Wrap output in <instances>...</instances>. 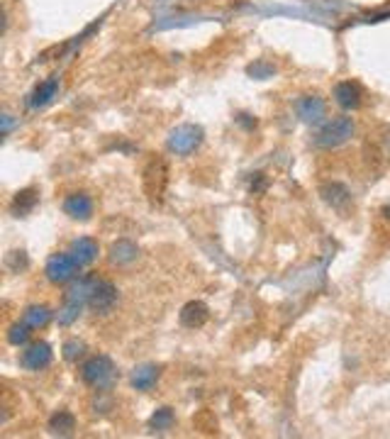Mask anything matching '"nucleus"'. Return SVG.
Instances as JSON below:
<instances>
[{
	"instance_id": "1",
	"label": "nucleus",
	"mask_w": 390,
	"mask_h": 439,
	"mask_svg": "<svg viewBox=\"0 0 390 439\" xmlns=\"http://www.w3.org/2000/svg\"><path fill=\"white\" fill-rule=\"evenodd\" d=\"M356 125L351 118L341 115V118H332L320 127V132L315 135V147L320 149H336V147L346 144V142L354 137Z\"/></svg>"
},
{
	"instance_id": "2",
	"label": "nucleus",
	"mask_w": 390,
	"mask_h": 439,
	"mask_svg": "<svg viewBox=\"0 0 390 439\" xmlns=\"http://www.w3.org/2000/svg\"><path fill=\"white\" fill-rule=\"evenodd\" d=\"M91 283L93 276H86V278H78L71 285V290H68L64 298V305L59 310V325H71V322L78 320V315L83 313V308L88 305V298H91Z\"/></svg>"
},
{
	"instance_id": "3",
	"label": "nucleus",
	"mask_w": 390,
	"mask_h": 439,
	"mask_svg": "<svg viewBox=\"0 0 390 439\" xmlns=\"http://www.w3.org/2000/svg\"><path fill=\"white\" fill-rule=\"evenodd\" d=\"M115 378V364L110 357H105V354H96V357L86 359L81 366V381L86 385H91V388L96 390H105L110 383H113Z\"/></svg>"
},
{
	"instance_id": "4",
	"label": "nucleus",
	"mask_w": 390,
	"mask_h": 439,
	"mask_svg": "<svg viewBox=\"0 0 390 439\" xmlns=\"http://www.w3.org/2000/svg\"><path fill=\"white\" fill-rule=\"evenodd\" d=\"M81 268L83 266L73 259L71 252H61V254H51L49 261H46V266H44V273H46V281L49 283L64 285V283L76 281Z\"/></svg>"
},
{
	"instance_id": "5",
	"label": "nucleus",
	"mask_w": 390,
	"mask_h": 439,
	"mask_svg": "<svg viewBox=\"0 0 390 439\" xmlns=\"http://www.w3.org/2000/svg\"><path fill=\"white\" fill-rule=\"evenodd\" d=\"M203 140H205L203 127H198V125H178L176 130L168 135L166 147H168V152H171V154L188 156V154H193V152L198 149L200 144H203Z\"/></svg>"
},
{
	"instance_id": "6",
	"label": "nucleus",
	"mask_w": 390,
	"mask_h": 439,
	"mask_svg": "<svg viewBox=\"0 0 390 439\" xmlns=\"http://www.w3.org/2000/svg\"><path fill=\"white\" fill-rule=\"evenodd\" d=\"M118 285L108 278H98L93 276L91 283V298H88V308L96 315H108L113 313V308L118 305Z\"/></svg>"
},
{
	"instance_id": "7",
	"label": "nucleus",
	"mask_w": 390,
	"mask_h": 439,
	"mask_svg": "<svg viewBox=\"0 0 390 439\" xmlns=\"http://www.w3.org/2000/svg\"><path fill=\"white\" fill-rule=\"evenodd\" d=\"M166 181H168V168L161 159H151L144 168V190L149 195L151 203H161V195L166 190Z\"/></svg>"
},
{
	"instance_id": "8",
	"label": "nucleus",
	"mask_w": 390,
	"mask_h": 439,
	"mask_svg": "<svg viewBox=\"0 0 390 439\" xmlns=\"http://www.w3.org/2000/svg\"><path fill=\"white\" fill-rule=\"evenodd\" d=\"M51 359H54V352H51L49 342L39 340L27 345V349L20 354V366L27 369V371H44L51 364Z\"/></svg>"
},
{
	"instance_id": "9",
	"label": "nucleus",
	"mask_w": 390,
	"mask_h": 439,
	"mask_svg": "<svg viewBox=\"0 0 390 439\" xmlns=\"http://www.w3.org/2000/svg\"><path fill=\"white\" fill-rule=\"evenodd\" d=\"M295 113L305 125H320L327 115V105L320 95H300L295 100Z\"/></svg>"
},
{
	"instance_id": "10",
	"label": "nucleus",
	"mask_w": 390,
	"mask_h": 439,
	"mask_svg": "<svg viewBox=\"0 0 390 439\" xmlns=\"http://www.w3.org/2000/svg\"><path fill=\"white\" fill-rule=\"evenodd\" d=\"M320 198H322L332 210H339V213H344V210L349 208V203H351L349 188H346L344 183H339V181L322 183V186H320Z\"/></svg>"
},
{
	"instance_id": "11",
	"label": "nucleus",
	"mask_w": 390,
	"mask_h": 439,
	"mask_svg": "<svg viewBox=\"0 0 390 439\" xmlns=\"http://www.w3.org/2000/svg\"><path fill=\"white\" fill-rule=\"evenodd\" d=\"M334 100L341 110H358L363 103V91L356 81H339L334 86Z\"/></svg>"
},
{
	"instance_id": "12",
	"label": "nucleus",
	"mask_w": 390,
	"mask_h": 439,
	"mask_svg": "<svg viewBox=\"0 0 390 439\" xmlns=\"http://www.w3.org/2000/svg\"><path fill=\"white\" fill-rule=\"evenodd\" d=\"M178 320H181V325L188 327V330H200V327L210 320V308L203 300H191V303H186L181 308Z\"/></svg>"
},
{
	"instance_id": "13",
	"label": "nucleus",
	"mask_w": 390,
	"mask_h": 439,
	"mask_svg": "<svg viewBox=\"0 0 390 439\" xmlns=\"http://www.w3.org/2000/svg\"><path fill=\"white\" fill-rule=\"evenodd\" d=\"M64 213L71 220H81V222L91 220V215H93V200H91V195H88V193H71V195H66V200H64Z\"/></svg>"
},
{
	"instance_id": "14",
	"label": "nucleus",
	"mask_w": 390,
	"mask_h": 439,
	"mask_svg": "<svg viewBox=\"0 0 390 439\" xmlns=\"http://www.w3.org/2000/svg\"><path fill=\"white\" fill-rule=\"evenodd\" d=\"M56 91H59V76H49L46 81H42L39 86H37L32 93H30L27 108L30 110H39V108H44V105H49L51 100H54Z\"/></svg>"
},
{
	"instance_id": "15",
	"label": "nucleus",
	"mask_w": 390,
	"mask_h": 439,
	"mask_svg": "<svg viewBox=\"0 0 390 439\" xmlns=\"http://www.w3.org/2000/svg\"><path fill=\"white\" fill-rule=\"evenodd\" d=\"M37 203H39V195H37V190L34 188H23V190H18V193L13 195L10 213H13L15 218H27V215L37 208Z\"/></svg>"
},
{
	"instance_id": "16",
	"label": "nucleus",
	"mask_w": 390,
	"mask_h": 439,
	"mask_svg": "<svg viewBox=\"0 0 390 439\" xmlns=\"http://www.w3.org/2000/svg\"><path fill=\"white\" fill-rule=\"evenodd\" d=\"M73 254V259H76L81 266H91L93 261L98 259V242L91 240V237H78V240L71 242V249H68Z\"/></svg>"
},
{
	"instance_id": "17",
	"label": "nucleus",
	"mask_w": 390,
	"mask_h": 439,
	"mask_svg": "<svg viewBox=\"0 0 390 439\" xmlns=\"http://www.w3.org/2000/svg\"><path fill=\"white\" fill-rule=\"evenodd\" d=\"M161 376V369L154 366V364H144V366H137L132 371V388L137 390H151L156 385V381Z\"/></svg>"
},
{
	"instance_id": "18",
	"label": "nucleus",
	"mask_w": 390,
	"mask_h": 439,
	"mask_svg": "<svg viewBox=\"0 0 390 439\" xmlns=\"http://www.w3.org/2000/svg\"><path fill=\"white\" fill-rule=\"evenodd\" d=\"M49 432L51 435H59V437H68L73 435L76 430V417H73L71 410H56L54 415L49 417Z\"/></svg>"
},
{
	"instance_id": "19",
	"label": "nucleus",
	"mask_w": 390,
	"mask_h": 439,
	"mask_svg": "<svg viewBox=\"0 0 390 439\" xmlns=\"http://www.w3.org/2000/svg\"><path fill=\"white\" fill-rule=\"evenodd\" d=\"M137 254H139V249H137L134 242H130V240H118L113 247H110V261L118 264V266H125V264H132V261H134Z\"/></svg>"
},
{
	"instance_id": "20",
	"label": "nucleus",
	"mask_w": 390,
	"mask_h": 439,
	"mask_svg": "<svg viewBox=\"0 0 390 439\" xmlns=\"http://www.w3.org/2000/svg\"><path fill=\"white\" fill-rule=\"evenodd\" d=\"M51 320V310L46 308V305H30L27 310H25L23 315V322H27L32 330H42V327H46Z\"/></svg>"
},
{
	"instance_id": "21",
	"label": "nucleus",
	"mask_w": 390,
	"mask_h": 439,
	"mask_svg": "<svg viewBox=\"0 0 390 439\" xmlns=\"http://www.w3.org/2000/svg\"><path fill=\"white\" fill-rule=\"evenodd\" d=\"M173 422H176V415H173L171 408H159L154 412V415L149 417V430L154 432H166L173 427Z\"/></svg>"
},
{
	"instance_id": "22",
	"label": "nucleus",
	"mask_w": 390,
	"mask_h": 439,
	"mask_svg": "<svg viewBox=\"0 0 390 439\" xmlns=\"http://www.w3.org/2000/svg\"><path fill=\"white\" fill-rule=\"evenodd\" d=\"M30 337H32V327L27 325V322H15V325H10L8 330V342L13 347H23L30 342Z\"/></svg>"
},
{
	"instance_id": "23",
	"label": "nucleus",
	"mask_w": 390,
	"mask_h": 439,
	"mask_svg": "<svg viewBox=\"0 0 390 439\" xmlns=\"http://www.w3.org/2000/svg\"><path fill=\"white\" fill-rule=\"evenodd\" d=\"M83 352H86V345L83 342H78V340H68L66 345H64V359L66 361H78V359L83 357Z\"/></svg>"
},
{
	"instance_id": "24",
	"label": "nucleus",
	"mask_w": 390,
	"mask_h": 439,
	"mask_svg": "<svg viewBox=\"0 0 390 439\" xmlns=\"http://www.w3.org/2000/svg\"><path fill=\"white\" fill-rule=\"evenodd\" d=\"M246 73L254 76V78H259V81H263V78H271L273 73H276V68H273L271 63H266V61H256V63H251V66L246 68Z\"/></svg>"
},
{
	"instance_id": "25",
	"label": "nucleus",
	"mask_w": 390,
	"mask_h": 439,
	"mask_svg": "<svg viewBox=\"0 0 390 439\" xmlns=\"http://www.w3.org/2000/svg\"><path fill=\"white\" fill-rule=\"evenodd\" d=\"M5 264H8L13 271H20V268H27V256H25V252H10Z\"/></svg>"
},
{
	"instance_id": "26",
	"label": "nucleus",
	"mask_w": 390,
	"mask_h": 439,
	"mask_svg": "<svg viewBox=\"0 0 390 439\" xmlns=\"http://www.w3.org/2000/svg\"><path fill=\"white\" fill-rule=\"evenodd\" d=\"M266 186H268L266 176L263 173H254V178H251V193H263Z\"/></svg>"
},
{
	"instance_id": "27",
	"label": "nucleus",
	"mask_w": 390,
	"mask_h": 439,
	"mask_svg": "<svg viewBox=\"0 0 390 439\" xmlns=\"http://www.w3.org/2000/svg\"><path fill=\"white\" fill-rule=\"evenodd\" d=\"M237 123H239L241 127H246V130H254L256 118H251V115H246V113H239V115H237Z\"/></svg>"
}]
</instances>
